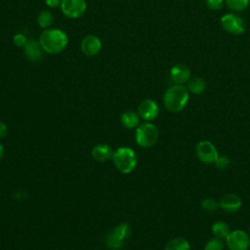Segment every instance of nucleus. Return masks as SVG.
<instances>
[{
	"mask_svg": "<svg viewBox=\"0 0 250 250\" xmlns=\"http://www.w3.org/2000/svg\"><path fill=\"white\" fill-rule=\"evenodd\" d=\"M189 94L187 87L175 84L170 86L163 96V103L165 107L172 112H179L183 110L188 103Z\"/></svg>",
	"mask_w": 250,
	"mask_h": 250,
	"instance_id": "1",
	"label": "nucleus"
},
{
	"mask_svg": "<svg viewBox=\"0 0 250 250\" xmlns=\"http://www.w3.org/2000/svg\"><path fill=\"white\" fill-rule=\"evenodd\" d=\"M39 43L42 49L50 54L62 52L67 45V35L61 29L51 28L43 31L39 37Z\"/></svg>",
	"mask_w": 250,
	"mask_h": 250,
	"instance_id": "2",
	"label": "nucleus"
},
{
	"mask_svg": "<svg viewBox=\"0 0 250 250\" xmlns=\"http://www.w3.org/2000/svg\"><path fill=\"white\" fill-rule=\"evenodd\" d=\"M111 159L115 167L124 174L131 173L138 164L136 152L132 148L126 146L119 147L113 151Z\"/></svg>",
	"mask_w": 250,
	"mask_h": 250,
	"instance_id": "3",
	"label": "nucleus"
},
{
	"mask_svg": "<svg viewBox=\"0 0 250 250\" xmlns=\"http://www.w3.org/2000/svg\"><path fill=\"white\" fill-rule=\"evenodd\" d=\"M159 132L157 127L149 121L140 124L135 133V139L137 144L141 147H150L158 140Z\"/></svg>",
	"mask_w": 250,
	"mask_h": 250,
	"instance_id": "4",
	"label": "nucleus"
},
{
	"mask_svg": "<svg viewBox=\"0 0 250 250\" xmlns=\"http://www.w3.org/2000/svg\"><path fill=\"white\" fill-rule=\"evenodd\" d=\"M131 234V227L127 223H122L116 226L111 231L105 236L104 242L107 248L111 250H118L123 245L125 240Z\"/></svg>",
	"mask_w": 250,
	"mask_h": 250,
	"instance_id": "5",
	"label": "nucleus"
},
{
	"mask_svg": "<svg viewBox=\"0 0 250 250\" xmlns=\"http://www.w3.org/2000/svg\"><path fill=\"white\" fill-rule=\"evenodd\" d=\"M195 154L204 164H214L219 156L215 145L207 140H202L197 143L195 146Z\"/></svg>",
	"mask_w": 250,
	"mask_h": 250,
	"instance_id": "6",
	"label": "nucleus"
},
{
	"mask_svg": "<svg viewBox=\"0 0 250 250\" xmlns=\"http://www.w3.org/2000/svg\"><path fill=\"white\" fill-rule=\"evenodd\" d=\"M225 239L229 250H247L250 246V235L242 229L229 231Z\"/></svg>",
	"mask_w": 250,
	"mask_h": 250,
	"instance_id": "7",
	"label": "nucleus"
},
{
	"mask_svg": "<svg viewBox=\"0 0 250 250\" xmlns=\"http://www.w3.org/2000/svg\"><path fill=\"white\" fill-rule=\"evenodd\" d=\"M222 27L231 34H241L245 30L244 21L235 14H226L221 18Z\"/></svg>",
	"mask_w": 250,
	"mask_h": 250,
	"instance_id": "8",
	"label": "nucleus"
},
{
	"mask_svg": "<svg viewBox=\"0 0 250 250\" xmlns=\"http://www.w3.org/2000/svg\"><path fill=\"white\" fill-rule=\"evenodd\" d=\"M87 8L85 0H62L61 9L64 16L70 19L81 17Z\"/></svg>",
	"mask_w": 250,
	"mask_h": 250,
	"instance_id": "9",
	"label": "nucleus"
},
{
	"mask_svg": "<svg viewBox=\"0 0 250 250\" xmlns=\"http://www.w3.org/2000/svg\"><path fill=\"white\" fill-rule=\"evenodd\" d=\"M159 106L153 100L146 99L141 102L138 106V114L146 121H151L158 116Z\"/></svg>",
	"mask_w": 250,
	"mask_h": 250,
	"instance_id": "10",
	"label": "nucleus"
},
{
	"mask_svg": "<svg viewBox=\"0 0 250 250\" xmlns=\"http://www.w3.org/2000/svg\"><path fill=\"white\" fill-rule=\"evenodd\" d=\"M102 49V42L99 37L95 35H87L81 41L82 52L89 57L96 56Z\"/></svg>",
	"mask_w": 250,
	"mask_h": 250,
	"instance_id": "11",
	"label": "nucleus"
},
{
	"mask_svg": "<svg viewBox=\"0 0 250 250\" xmlns=\"http://www.w3.org/2000/svg\"><path fill=\"white\" fill-rule=\"evenodd\" d=\"M220 208L228 213H234L238 211L242 205L241 198L235 193H227L219 201Z\"/></svg>",
	"mask_w": 250,
	"mask_h": 250,
	"instance_id": "12",
	"label": "nucleus"
},
{
	"mask_svg": "<svg viewBox=\"0 0 250 250\" xmlns=\"http://www.w3.org/2000/svg\"><path fill=\"white\" fill-rule=\"evenodd\" d=\"M171 78L176 84L183 85L184 83L188 82L190 78V70L189 68L183 64L177 63L171 68Z\"/></svg>",
	"mask_w": 250,
	"mask_h": 250,
	"instance_id": "13",
	"label": "nucleus"
},
{
	"mask_svg": "<svg viewBox=\"0 0 250 250\" xmlns=\"http://www.w3.org/2000/svg\"><path fill=\"white\" fill-rule=\"evenodd\" d=\"M24 54L26 58L32 62H38L42 57V47L39 41H35L33 39L27 40L24 45Z\"/></svg>",
	"mask_w": 250,
	"mask_h": 250,
	"instance_id": "14",
	"label": "nucleus"
},
{
	"mask_svg": "<svg viewBox=\"0 0 250 250\" xmlns=\"http://www.w3.org/2000/svg\"><path fill=\"white\" fill-rule=\"evenodd\" d=\"M113 150L110 146L106 144H99L95 146L92 149V156L95 160L99 162H104L112 158Z\"/></svg>",
	"mask_w": 250,
	"mask_h": 250,
	"instance_id": "15",
	"label": "nucleus"
},
{
	"mask_svg": "<svg viewBox=\"0 0 250 250\" xmlns=\"http://www.w3.org/2000/svg\"><path fill=\"white\" fill-rule=\"evenodd\" d=\"M120 120L124 127L128 129H132L139 126L140 115L133 110H126L121 114Z\"/></svg>",
	"mask_w": 250,
	"mask_h": 250,
	"instance_id": "16",
	"label": "nucleus"
},
{
	"mask_svg": "<svg viewBox=\"0 0 250 250\" xmlns=\"http://www.w3.org/2000/svg\"><path fill=\"white\" fill-rule=\"evenodd\" d=\"M188 92L199 95L202 94L206 90V83L205 81L200 77H194L188 81Z\"/></svg>",
	"mask_w": 250,
	"mask_h": 250,
	"instance_id": "17",
	"label": "nucleus"
},
{
	"mask_svg": "<svg viewBox=\"0 0 250 250\" xmlns=\"http://www.w3.org/2000/svg\"><path fill=\"white\" fill-rule=\"evenodd\" d=\"M189 249H190L189 242L183 237H176L169 240L166 243L164 248V250H189Z\"/></svg>",
	"mask_w": 250,
	"mask_h": 250,
	"instance_id": "18",
	"label": "nucleus"
},
{
	"mask_svg": "<svg viewBox=\"0 0 250 250\" xmlns=\"http://www.w3.org/2000/svg\"><path fill=\"white\" fill-rule=\"evenodd\" d=\"M211 230H212V233L214 235V237H217V238H226L227 235L229 233V227L227 223L223 222V221H218V222H215L213 225H212V228H211Z\"/></svg>",
	"mask_w": 250,
	"mask_h": 250,
	"instance_id": "19",
	"label": "nucleus"
},
{
	"mask_svg": "<svg viewBox=\"0 0 250 250\" xmlns=\"http://www.w3.org/2000/svg\"><path fill=\"white\" fill-rule=\"evenodd\" d=\"M37 21L38 24L43 27V28H48L52 25L53 21H54V17L53 14L49 11H42L40 12V14L37 17Z\"/></svg>",
	"mask_w": 250,
	"mask_h": 250,
	"instance_id": "20",
	"label": "nucleus"
},
{
	"mask_svg": "<svg viewBox=\"0 0 250 250\" xmlns=\"http://www.w3.org/2000/svg\"><path fill=\"white\" fill-rule=\"evenodd\" d=\"M226 4L230 10L240 12L248 7L249 0H226Z\"/></svg>",
	"mask_w": 250,
	"mask_h": 250,
	"instance_id": "21",
	"label": "nucleus"
},
{
	"mask_svg": "<svg viewBox=\"0 0 250 250\" xmlns=\"http://www.w3.org/2000/svg\"><path fill=\"white\" fill-rule=\"evenodd\" d=\"M201 207L207 212H215L220 208V203L213 197H207L201 201Z\"/></svg>",
	"mask_w": 250,
	"mask_h": 250,
	"instance_id": "22",
	"label": "nucleus"
},
{
	"mask_svg": "<svg viewBox=\"0 0 250 250\" xmlns=\"http://www.w3.org/2000/svg\"><path fill=\"white\" fill-rule=\"evenodd\" d=\"M224 249H225V243L221 238H217V237L209 239L204 246V250H224Z\"/></svg>",
	"mask_w": 250,
	"mask_h": 250,
	"instance_id": "23",
	"label": "nucleus"
},
{
	"mask_svg": "<svg viewBox=\"0 0 250 250\" xmlns=\"http://www.w3.org/2000/svg\"><path fill=\"white\" fill-rule=\"evenodd\" d=\"M214 164L216 165V167H217L218 169L225 170V169H227V168L229 166L230 160H229V158L228 156H226V155H219Z\"/></svg>",
	"mask_w": 250,
	"mask_h": 250,
	"instance_id": "24",
	"label": "nucleus"
},
{
	"mask_svg": "<svg viewBox=\"0 0 250 250\" xmlns=\"http://www.w3.org/2000/svg\"><path fill=\"white\" fill-rule=\"evenodd\" d=\"M206 5L211 10H221L224 6V0H206Z\"/></svg>",
	"mask_w": 250,
	"mask_h": 250,
	"instance_id": "25",
	"label": "nucleus"
},
{
	"mask_svg": "<svg viewBox=\"0 0 250 250\" xmlns=\"http://www.w3.org/2000/svg\"><path fill=\"white\" fill-rule=\"evenodd\" d=\"M13 41H14V43H15L16 46H18V47H24V45H25L26 42H27V39H26V37H25L23 34L18 33V34H16V35L14 36Z\"/></svg>",
	"mask_w": 250,
	"mask_h": 250,
	"instance_id": "26",
	"label": "nucleus"
},
{
	"mask_svg": "<svg viewBox=\"0 0 250 250\" xmlns=\"http://www.w3.org/2000/svg\"><path fill=\"white\" fill-rule=\"evenodd\" d=\"M8 135V127L5 123L0 122V141L4 138H6Z\"/></svg>",
	"mask_w": 250,
	"mask_h": 250,
	"instance_id": "27",
	"label": "nucleus"
},
{
	"mask_svg": "<svg viewBox=\"0 0 250 250\" xmlns=\"http://www.w3.org/2000/svg\"><path fill=\"white\" fill-rule=\"evenodd\" d=\"M45 3H46L47 6H49L51 8H56L59 5L61 6L62 0H45Z\"/></svg>",
	"mask_w": 250,
	"mask_h": 250,
	"instance_id": "28",
	"label": "nucleus"
},
{
	"mask_svg": "<svg viewBox=\"0 0 250 250\" xmlns=\"http://www.w3.org/2000/svg\"><path fill=\"white\" fill-rule=\"evenodd\" d=\"M3 155H4V146L0 141V160L3 158Z\"/></svg>",
	"mask_w": 250,
	"mask_h": 250,
	"instance_id": "29",
	"label": "nucleus"
},
{
	"mask_svg": "<svg viewBox=\"0 0 250 250\" xmlns=\"http://www.w3.org/2000/svg\"><path fill=\"white\" fill-rule=\"evenodd\" d=\"M249 235H250V233H249Z\"/></svg>",
	"mask_w": 250,
	"mask_h": 250,
	"instance_id": "30",
	"label": "nucleus"
}]
</instances>
